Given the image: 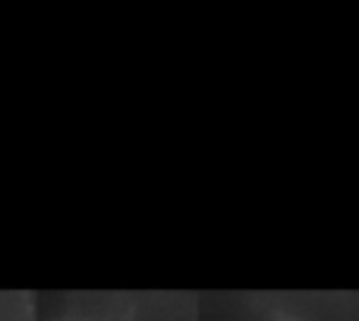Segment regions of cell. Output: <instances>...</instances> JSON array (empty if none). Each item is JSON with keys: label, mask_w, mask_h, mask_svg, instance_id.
Returning a JSON list of instances; mask_svg holds the SVG:
<instances>
[{"label": "cell", "mask_w": 359, "mask_h": 321, "mask_svg": "<svg viewBox=\"0 0 359 321\" xmlns=\"http://www.w3.org/2000/svg\"><path fill=\"white\" fill-rule=\"evenodd\" d=\"M0 321H32L29 293H0Z\"/></svg>", "instance_id": "obj_2"}, {"label": "cell", "mask_w": 359, "mask_h": 321, "mask_svg": "<svg viewBox=\"0 0 359 321\" xmlns=\"http://www.w3.org/2000/svg\"><path fill=\"white\" fill-rule=\"evenodd\" d=\"M50 321H69V318H50Z\"/></svg>", "instance_id": "obj_4"}, {"label": "cell", "mask_w": 359, "mask_h": 321, "mask_svg": "<svg viewBox=\"0 0 359 321\" xmlns=\"http://www.w3.org/2000/svg\"><path fill=\"white\" fill-rule=\"evenodd\" d=\"M268 321H303V318H290V315H278V318H268Z\"/></svg>", "instance_id": "obj_3"}, {"label": "cell", "mask_w": 359, "mask_h": 321, "mask_svg": "<svg viewBox=\"0 0 359 321\" xmlns=\"http://www.w3.org/2000/svg\"><path fill=\"white\" fill-rule=\"evenodd\" d=\"M136 303L126 293H76L63 318L69 321H133Z\"/></svg>", "instance_id": "obj_1"}]
</instances>
